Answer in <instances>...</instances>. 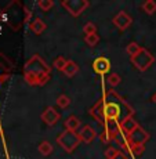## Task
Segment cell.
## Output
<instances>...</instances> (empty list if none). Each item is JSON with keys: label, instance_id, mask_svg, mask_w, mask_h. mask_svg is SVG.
I'll return each mask as SVG.
<instances>
[{"label": "cell", "instance_id": "6da1fadb", "mask_svg": "<svg viewBox=\"0 0 156 159\" xmlns=\"http://www.w3.org/2000/svg\"><path fill=\"white\" fill-rule=\"evenodd\" d=\"M104 102H105V122L106 120H116L122 122L128 116H134V108L126 100L122 98L114 89L104 90L102 94Z\"/></svg>", "mask_w": 156, "mask_h": 159}, {"label": "cell", "instance_id": "7a4b0ae2", "mask_svg": "<svg viewBox=\"0 0 156 159\" xmlns=\"http://www.w3.org/2000/svg\"><path fill=\"white\" fill-rule=\"evenodd\" d=\"M51 66L39 54H33L24 65V79L30 86H44L50 80Z\"/></svg>", "mask_w": 156, "mask_h": 159}, {"label": "cell", "instance_id": "3957f363", "mask_svg": "<svg viewBox=\"0 0 156 159\" xmlns=\"http://www.w3.org/2000/svg\"><path fill=\"white\" fill-rule=\"evenodd\" d=\"M127 139V144H128V152L131 155H136V157H141V154L145 149V144L151 136L144 127L138 126L137 129H134L130 134H126Z\"/></svg>", "mask_w": 156, "mask_h": 159}, {"label": "cell", "instance_id": "277c9868", "mask_svg": "<svg viewBox=\"0 0 156 159\" xmlns=\"http://www.w3.org/2000/svg\"><path fill=\"white\" fill-rule=\"evenodd\" d=\"M80 139H79V134L76 131H71V130H65L57 137V144H60V147L62 149H65L68 154L73 152L78 145L80 144Z\"/></svg>", "mask_w": 156, "mask_h": 159}, {"label": "cell", "instance_id": "5b68a950", "mask_svg": "<svg viewBox=\"0 0 156 159\" xmlns=\"http://www.w3.org/2000/svg\"><path fill=\"white\" fill-rule=\"evenodd\" d=\"M130 61H131V64L138 69V71L144 72L155 62V56L151 53V51L146 50V48H141L137 56L130 57Z\"/></svg>", "mask_w": 156, "mask_h": 159}, {"label": "cell", "instance_id": "8992f818", "mask_svg": "<svg viewBox=\"0 0 156 159\" xmlns=\"http://www.w3.org/2000/svg\"><path fill=\"white\" fill-rule=\"evenodd\" d=\"M61 4L64 8H66V11L71 15L79 17L90 6V3H88V0H62Z\"/></svg>", "mask_w": 156, "mask_h": 159}, {"label": "cell", "instance_id": "52a82bcc", "mask_svg": "<svg viewBox=\"0 0 156 159\" xmlns=\"http://www.w3.org/2000/svg\"><path fill=\"white\" fill-rule=\"evenodd\" d=\"M88 112H90V115L93 116L100 125L104 126V123H105V102H104L102 97L88 109Z\"/></svg>", "mask_w": 156, "mask_h": 159}, {"label": "cell", "instance_id": "ba28073f", "mask_svg": "<svg viewBox=\"0 0 156 159\" xmlns=\"http://www.w3.org/2000/svg\"><path fill=\"white\" fill-rule=\"evenodd\" d=\"M112 22H114L115 26H118L120 30H124L133 24V18H131L126 11H119V13L114 17Z\"/></svg>", "mask_w": 156, "mask_h": 159}, {"label": "cell", "instance_id": "9c48e42d", "mask_svg": "<svg viewBox=\"0 0 156 159\" xmlns=\"http://www.w3.org/2000/svg\"><path fill=\"white\" fill-rule=\"evenodd\" d=\"M40 118L46 125H48V126H54V125H57V122L60 120V114L56 111L54 107H47V108L42 112Z\"/></svg>", "mask_w": 156, "mask_h": 159}, {"label": "cell", "instance_id": "30bf717a", "mask_svg": "<svg viewBox=\"0 0 156 159\" xmlns=\"http://www.w3.org/2000/svg\"><path fill=\"white\" fill-rule=\"evenodd\" d=\"M78 134H79L80 141L84 143V144H91V143L96 140V137H97L96 130H94L90 125H84V126H82V129L79 130Z\"/></svg>", "mask_w": 156, "mask_h": 159}, {"label": "cell", "instance_id": "8fae6325", "mask_svg": "<svg viewBox=\"0 0 156 159\" xmlns=\"http://www.w3.org/2000/svg\"><path fill=\"white\" fill-rule=\"evenodd\" d=\"M93 69L96 71L98 75H105L111 71V62L108 58L105 57H98L94 60L93 62Z\"/></svg>", "mask_w": 156, "mask_h": 159}, {"label": "cell", "instance_id": "7c38bea8", "mask_svg": "<svg viewBox=\"0 0 156 159\" xmlns=\"http://www.w3.org/2000/svg\"><path fill=\"white\" fill-rule=\"evenodd\" d=\"M11 69H13V64L7 60V57L4 54H0V83L7 80Z\"/></svg>", "mask_w": 156, "mask_h": 159}, {"label": "cell", "instance_id": "4fadbf2b", "mask_svg": "<svg viewBox=\"0 0 156 159\" xmlns=\"http://www.w3.org/2000/svg\"><path fill=\"white\" fill-rule=\"evenodd\" d=\"M138 126L140 125H138V122L134 119V116H128V118L123 119V120L120 122V127H122V130H123L124 134H130L131 131L134 129H137Z\"/></svg>", "mask_w": 156, "mask_h": 159}, {"label": "cell", "instance_id": "5bb4252c", "mask_svg": "<svg viewBox=\"0 0 156 159\" xmlns=\"http://www.w3.org/2000/svg\"><path fill=\"white\" fill-rule=\"evenodd\" d=\"M29 28L35 35H42L47 28V25L44 24V21L42 18H35V20H32L29 22Z\"/></svg>", "mask_w": 156, "mask_h": 159}, {"label": "cell", "instance_id": "9a60e30c", "mask_svg": "<svg viewBox=\"0 0 156 159\" xmlns=\"http://www.w3.org/2000/svg\"><path fill=\"white\" fill-rule=\"evenodd\" d=\"M80 119L75 115H71L69 118H66V120L64 122V126H65V130H71V131H76L80 127Z\"/></svg>", "mask_w": 156, "mask_h": 159}, {"label": "cell", "instance_id": "2e32d148", "mask_svg": "<svg viewBox=\"0 0 156 159\" xmlns=\"http://www.w3.org/2000/svg\"><path fill=\"white\" fill-rule=\"evenodd\" d=\"M79 72V66L78 64L75 62V61H68V64H66L65 69H64V73H65V76H68V78H72V76H75L76 73Z\"/></svg>", "mask_w": 156, "mask_h": 159}, {"label": "cell", "instance_id": "e0dca14e", "mask_svg": "<svg viewBox=\"0 0 156 159\" xmlns=\"http://www.w3.org/2000/svg\"><path fill=\"white\" fill-rule=\"evenodd\" d=\"M38 149H39V152H40L42 155L47 157V155H50L51 152H53V145H51L48 141H42L40 144H39Z\"/></svg>", "mask_w": 156, "mask_h": 159}, {"label": "cell", "instance_id": "ac0fdd59", "mask_svg": "<svg viewBox=\"0 0 156 159\" xmlns=\"http://www.w3.org/2000/svg\"><path fill=\"white\" fill-rule=\"evenodd\" d=\"M142 10L145 11L146 14H155L156 13V2L155 0H146L142 4Z\"/></svg>", "mask_w": 156, "mask_h": 159}, {"label": "cell", "instance_id": "d6986e66", "mask_svg": "<svg viewBox=\"0 0 156 159\" xmlns=\"http://www.w3.org/2000/svg\"><path fill=\"white\" fill-rule=\"evenodd\" d=\"M141 46L140 44H137L136 42H133V43H128L127 44V47H126V53L128 54L130 57H134V56H137V54L140 53V50H141Z\"/></svg>", "mask_w": 156, "mask_h": 159}, {"label": "cell", "instance_id": "ffe728a7", "mask_svg": "<svg viewBox=\"0 0 156 159\" xmlns=\"http://www.w3.org/2000/svg\"><path fill=\"white\" fill-rule=\"evenodd\" d=\"M66 64H68V61L65 60L62 56H60V57H57L56 60L53 61V66L56 69H58V71H62L64 72V69H65V66H66Z\"/></svg>", "mask_w": 156, "mask_h": 159}, {"label": "cell", "instance_id": "44dd1931", "mask_svg": "<svg viewBox=\"0 0 156 159\" xmlns=\"http://www.w3.org/2000/svg\"><path fill=\"white\" fill-rule=\"evenodd\" d=\"M57 105L62 109L68 108V107L71 105V98H69L68 96H65V94H61V96L57 98Z\"/></svg>", "mask_w": 156, "mask_h": 159}, {"label": "cell", "instance_id": "7402d4cb", "mask_svg": "<svg viewBox=\"0 0 156 159\" xmlns=\"http://www.w3.org/2000/svg\"><path fill=\"white\" fill-rule=\"evenodd\" d=\"M84 42L87 46H90V47H94V46L98 44L100 42V36L97 35V33H93V35H87L84 38Z\"/></svg>", "mask_w": 156, "mask_h": 159}, {"label": "cell", "instance_id": "603a6c76", "mask_svg": "<svg viewBox=\"0 0 156 159\" xmlns=\"http://www.w3.org/2000/svg\"><path fill=\"white\" fill-rule=\"evenodd\" d=\"M106 82H108L112 87H116V86H119V84H120L122 78L118 75V73H111V75L106 78Z\"/></svg>", "mask_w": 156, "mask_h": 159}, {"label": "cell", "instance_id": "cb8c5ba5", "mask_svg": "<svg viewBox=\"0 0 156 159\" xmlns=\"http://www.w3.org/2000/svg\"><path fill=\"white\" fill-rule=\"evenodd\" d=\"M38 6H39V8H40L42 11H48L54 6V2L53 0H39Z\"/></svg>", "mask_w": 156, "mask_h": 159}, {"label": "cell", "instance_id": "d4e9b609", "mask_svg": "<svg viewBox=\"0 0 156 159\" xmlns=\"http://www.w3.org/2000/svg\"><path fill=\"white\" fill-rule=\"evenodd\" d=\"M96 30H97V26H96V24H94V22H87L83 26V32L86 33V36L96 33Z\"/></svg>", "mask_w": 156, "mask_h": 159}, {"label": "cell", "instance_id": "484cf974", "mask_svg": "<svg viewBox=\"0 0 156 159\" xmlns=\"http://www.w3.org/2000/svg\"><path fill=\"white\" fill-rule=\"evenodd\" d=\"M118 152H119V149L114 148V147H109V148H106V151H105V159H114Z\"/></svg>", "mask_w": 156, "mask_h": 159}, {"label": "cell", "instance_id": "4316f807", "mask_svg": "<svg viewBox=\"0 0 156 159\" xmlns=\"http://www.w3.org/2000/svg\"><path fill=\"white\" fill-rule=\"evenodd\" d=\"M114 159H127V154H126L124 151H119L118 154L115 155Z\"/></svg>", "mask_w": 156, "mask_h": 159}, {"label": "cell", "instance_id": "83f0119b", "mask_svg": "<svg viewBox=\"0 0 156 159\" xmlns=\"http://www.w3.org/2000/svg\"><path fill=\"white\" fill-rule=\"evenodd\" d=\"M152 101H154V102L156 104V93L154 94V96H152Z\"/></svg>", "mask_w": 156, "mask_h": 159}, {"label": "cell", "instance_id": "f1b7e54d", "mask_svg": "<svg viewBox=\"0 0 156 159\" xmlns=\"http://www.w3.org/2000/svg\"><path fill=\"white\" fill-rule=\"evenodd\" d=\"M0 136H2V130H0Z\"/></svg>", "mask_w": 156, "mask_h": 159}]
</instances>
